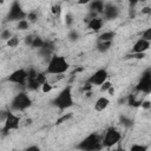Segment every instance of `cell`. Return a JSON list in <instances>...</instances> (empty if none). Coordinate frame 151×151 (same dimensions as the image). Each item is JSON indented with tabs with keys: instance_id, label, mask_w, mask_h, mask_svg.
<instances>
[{
	"instance_id": "1",
	"label": "cell",
	"mask_w": 151,
	"mask_h": 151,
	"mask_svg": "<svg viewBox=\"0 0 151 151\" xmlns=\"http://www.w3.org/2000/svg\"><path fill=\"white\" fill-rule=\"evenodd\" d=\"M70 68V64L63 55H52L47 63L46 73L53 74V76H63L67 70Z\"/></svg>"
},
{
	"instance_id": "2",
	"label": "cell",
	"mask_w": 151,
	"mask_h": 151,
	"mask_svg": "<svg viewBox=\"0 0 151 151\" xmlns=\"http://www.w3.org/2000/svg\"><path fill=\"white\" fill-rule=\"evenodd\" d=\"M77 147L81 151H98L103 147V137L97 133H91L83 139Z\"/></svg>"
},
{
	"instance_id": "3",
	"label": "cell",
	"mask_w": 151,
	"mask_h": 151,
	"mask_svg": "<svg viewBox=\"0 0 151 151\" xmlns=\"http://www.w3.org/2000/svg\"><path fill=\"white\" fill-rule=\"evenodd\" d=\"M53 104L60 109V110H65L68 109L73 105V94H72V87L71 86H66L64 87L59 94L54 98Z\"/></svg>"
},
{
	"instance_id": "4",
	"label": "cell",
	"mask_w": 151,
	"mask_h": 151,
	"mask_svg": "<svg viewBox=\"0 0 151 151\" xmlns=\"http://www.w3.org/2000/svg\"><path fill=\"white\" fill-rule=\"evenodd\" d=\"M32 104V100L29 98V96L26 92H19L12 100L11 103V107L14 111H24L26 109H28Z\"/></svg>"
},
{
	"instance_id": "5",
	"label": "cell",
	"mask_w": 151,
	"mask_h": 151,
	"mask_svg": "<svg viewBox=\"0 0 151 151\" xmlns=\"http://www.w3.org/2000/svg\"><path fill=\"white\" fill-rule=\"evenodd\" d=\"M122 138L120 132L116 127H110L106 130V132L103 136V146L104 147H112L116 145Z\"/></svg>"
},
{
	"instance_id": "6",
	"label": "cell",
	"mask_w": 151,
	"mask_h": 151,
	"mask_svg": "<svg viewBox=\"0 0 151 151\" xmlns=\"http://www.w3.org/2000/svg\"><path fill=\"white\" fill-rule=\"evenodd\" d=\"M27 79H28V72L26 70H24V68L15 70L7 78V80L9 83H13V84H17V85H20V86L26 85Z\"/></svg>"
},
{
	"instance_id": "7",
	"label": "cell",
	"mask_w": 151,
	"mask_h": 151,
	"mask_svg": "<svg viewBox=\"0 0 151 151\" xmlns=\"http://www.w3.org/2000/svg\"><path fill=\"white\" fill-rule=\"evenodd\" d=\"M136 90L140 92L142 94H149L151 93V71H146L142 78L139 79Z\"/></svg>"
},
{
	"instance_id": "8",
	"label": "cell",
	"mask_w": 151,
	"mask_h": 151,
	"mask_svg": "<svg viewBox=\"0 0 151 151\" xmlns=\"http://www.w3.org/2000/svg\"><path fill=\"white\" fill-rule=\"evenodd\" d=\"M27 18V13L22 9V7L20 6L19 2H12L11 7H9V12H8V19L11 21H20L22 19H26Z\"/></svg>"
},
{
	"instance_id": "9",
	"label": "cell",
	"mask_w": 151,
	"mask_h": 151,
	"mask_svg": "<svg viewBox=\"0 0 151 151\" xmlns=\"http://www.w3.org/2000/svg\"><path fill=\"white\" fill-rule=\"evenodd\" d=\"M109 78L107 71L105 68H99L97 70L92 76H90V78L87 79V83H90L92 86H101Z\"/></svg>"
},
{
	"instance_id": "10",
	"label": "cell",
	"mask_w": 151,
	"mask_h": 151,
	"mask_svg": "<svg viewBox=\"0 0 151 151\" xmlns=\"http://www.w3.org/2000/svg\"><path fill=\"white\" fill-rule=\"evenodd\" d=\"M19 123H20V118L19 116H17L13 112H8V116L6 118V120L4 122V126H2V132L7 133L11 130H15L19 127Z\"/></svg>"
},
{
	"instance_id": "11",
	"label": "cell",
	"mask_w": 151,
	"mask_h": 151,
	"mask_svg": "<svg viewBox=\"0 0 151 151\" xmlns=\"http://www.w3.org/2000/svg\"><path fill=\"white\" fill-rule=\"evenodd\" d=\"M150 47H151V42H149V41H146V40L139 38V39L133 44L131 52H132V53H145Z\"/></svg>"
},
{
	"instance_id": "12",
	"label": "cell",
	"mask_w": 151,
	"mask_h": 151,
	"mask_svg": "<svg viewBox=\"0 0 151 151\" xmlns=\"http://www.w3.org/2000/svg\"><path fill=\"white\" fill-rule=\"evenodd\" d=\"M103 14L107 20H113L119 15V8L113 4H105Z\"/></svg>"
},
{
	"instance_id": "13",
	"label": "cell",
	"mask_w": 151,
	"mask_h": 151,
	"mask_svg": "<svg viewBox=\"0 0 151 151\" xmlns=\"http://www.w3.org/2000/svg\"><path fill=\"white\" fill-rule=\"evenodd\" d=\"M88 5H90V11L92 12V18H97L96 14L104 12L105 2H103V1H92Z\"/></svg>"
},
{
	"instance_id": "14",
	"label": "cell",
	"mask_w": 151,
	"mask_h": 151,
	"mask_svg": "<svg viewBox=\"0 0 151 151\" xmlns=\"http://www.w3.org/2000/svg\"><path fill=\"white\" fill-rule=\"evenodd\" d=\"M103 24H104V21H103L101 18H98V17L97 18H91L87 22V28H90L91 31L98 32L103 28Z\"/></svg>"
},
{
	"instance_id": "15",
	"label": "cell",
	"mask_w": 151,
	"mask_h": 151,
	"mask_svg": "<svg viewBox=\"0 0 151 151\" xmlns=\"http://www.w3.org/2000/svg\"><path fill=\"white\" fill-rule=\"evenodd\" d=\"M109 105H110L109 98H106V97H99L96 100V103H94V110L98 111V112H100V111L106 110L109 107Z\"/></svg>"
},
{
	"instance_id": "16",
	"label": "cell",
	"mask_w": 151,
	"mask_h": 151,
	"mask_svg": "<svg viewBox=\"0 0 151 151\" xmlns=\"http://www.w3.org/2000/svg\"><path fill=\"white\" fill-rule=\"evenodd\" d=\"M114 32L113 31H105L103 33L99 34L98 37V42H103V41H113L114 38Z\"/></svg>"
},
{
	"instance_id": "17",
	"label": "cell",
	"mask_w": 151,
	"mask_h": 151,
	"mask_svg": "<svg viewBox=\"0 0 151 151\" xmlns=\"http://www.w3.org/2000/svg\"><path fill=\"white\" fill-rule=\"evenodd\" d=\"M112 47V41H103V42H98L97 44V50L101 53L107 52L110 48Z\"/></svg>"
},
{
	"instance_id": "18",
	"label": "cell",
	"mask_w": 151,
	"mask_h": 151,
	"mask_svg": "<svg viewBox=\"0 0 151 151\" xmlns=\"http://www.w3.org/2000/svg\"><path fill=\"white\" fill-rule=\"evenodd\" d=\"M17 28H18L19 31H26V29H28V28H29V21H28L27 19H22V20L18 21Z\"/></svg>"
},
{
	"instance_id": "19",
	"label": "cell",
	"mask_w": 151,
	"mask_h": 151,
	"mask_svg": "<svg viewBox=\"0 0 151 151\" xmlns=\"http://www.w3.org/2000/svg\"><path fill=\"white\" fill-rule=\"evenodd\" d=\"M45 42L46 41H44L40 37H34V39H33V42H32V45H31V47H33V48H41L44 45H45Z\"/></svg>"
},
{
	"instance_id": "20",
	"label": "cell",
	"mask_w": 151,
	"mask_h": 151,
	"mask_svg": "<svg viewBox=\"0 0 151 151\" xmlns=\"http://www.w3.org/2000/svg\"><path fill=\"white\" fill-rule=\"evenodd\" d=\"M12 37H13V35H12V32H11L8 28H4V29L1 31V34H0L1 40H4V41H8Z\"/></svg>"
},
{
	"instance_id": "21",
	"label": "cell",
	"mask_w": 151,
	"mask_h": 151,
	"mask_svg": "<svg viewBox=\"0 0 151 151\" xmlns=\"http://www.w3.org/2000/svg\"><path fill=\"white\" fill-rule=\"evenodd\" d=\"M19 42H20V39L17 37V35H13L6 44H7V46L8 47H12V48H14V47H17L18 45H19Z\"/></svg>"
},
{
	"instance_id": "22",
	"label": "cell",
	"mask_w": 151,
	"mask_h": 151,
	"mask_svg": "<svg viewBox=\"0 0 151 151\" xmlns=\"http://www.w3.org/2000/svg\"><path fill=\"white\" fill-rule=\"evenodd\" d=\"M40 87H41V92H42V93H50V92L53 90L52 83H48V81H46V83H45L44 85H41Z\"/></svg>"
},
{
	"instance_id": "23",
	"label": "cell",
	"mask_w": 151,
	"mask_h": 151,
	"mask_svg": "<svg viewBox=\"0 0 151 151\" xmlns=\"http://www.w3.org/2000/svg\"><path fill=\"white\" fill-rule=\"evenodd\" d=\"M142 39H144V40L151 42V27H149V28H146L145 31H143V33H142Z\"/></svg>"
},
{
	"instance_id": "24",
	"label": "cell",
	"mask_w": 151,
	"mask_h": 151,
	"mask_svg": "<svg viewBox=\"0 0 151 151\" xmlns=\"http://www.w3.org/2000/svg\"><path fill=\"white\" fill-rule=\"evenodd\" d=\"M67 37H68V39H70L71 41H76V40L79 38V33H78L77 29H71Z\"/></svg>"
},
{
	"instance_id": "25",
	"label": "cell",
	"mask_w": 151,
	"mask_h": 151,
	"mask_svg": "<svg viewBox=\"0 0 151 151\" xmlns=\"http://www.w3.org/2000/svg\"><path fill=\"white\" fill-rule=\"evenodd\" d=\"M130 151H147V149L144 146V145H140V144H133L130 149Z\"/></svg>"
},
{
	"instance_id": "26",
	"label": "cell",
	"mask_w": 151,
	"mask_h": 151,
	"mask_svg": "<svg viewBox=\"0 0 151 151\" xmlns=\"http://www.w3.org/2000/svg\"><path fill=\"white\" fill-rule=\"evenodd\" d=\"M74 22V19H73V15L71 13H67L65 15V24L66 26H72V24Z\"/></svg>"
},
{
	"instance_id": "27",
	"label": "cell",
	"mask_w": 151,
	"mask_h": 151,
	"mask_svg": "<svg viewBox=\"0 0 151 151\" xmlns=\"http://www.w3.org/2000/svg\"><path fill=\"white\" fill-rule=\"evenodd\" d=\"M111 86H113V85H112V83H111L110 80H106V81L100 86V91H101V92H107V91H109V88H110Z\"/></svg>"
},
{
	"instance_id": "28",
	"label": "cell",
	"mask_w": 151,
	"mask_h": 151,
	"mask_svg": "<svg viewBox=\"0 0 151 151\" xmlns=\"http://www.w3.org/2000/svg\"><path fill=\"white\" fill-rule=\"evenodd\" d=\"M29 22L31 21H35L37 19H38V14H37V12H29V13H27V18H26Z\"/></svg>"
},
{
	"instance_id": "29",
	"label": "cell",
	"mask_w": 151,
	"mask_h": 151,
	"mask_svg": "<svg viewBox=\"0 0 151 151\" xmlns=\"http://www.w3.org/2000/svg\"><path fill=\"white\" fill-rule=\"evenodd\" d=\"M140 107L143 110H149L151 109V100H143L142 104H140Z\"/></svg>"
},
{
	"instance_id": "30",
	"label": "cell",
	"mask_w": 151,
	"mask_h": 151,
	"mask_svg": "<svg viewBox=\"0 0 151 151\" xmlns=\"http://www.w3.org/2000/svg\"><path fill=\"white\" fill-rule=\"evenodd\" d=\"M60 12H61V7H60V5H59V4H58V5H54V6L52 7V13H53V14L59 15V14H60Z\"/></svg>"
},
{
	"instance_id": "31",
	"label": "cell",
	"mask_w": 151,
	"mask_h": 151,
	"mask_svg": "<svg viewBox=\"0 0 151 151\" xmlns=\"http://www.w3.org/2000/svg\"><path fill=\"white\" fill-rule=\"evenodd\" d=\"M25 151H40V147L37 146V145H31V146H28Z\"/></svg>"
},
{
	"instance_id": "32",
	"label": "cell",
	"mask_w": 151,
	"mask_h": 151,
	"mask_svg": "<svg viewBox=\"0 0 151 151\" xmlns=\"http://www.w3.org/2000/svg\"><path fill=\"white\" fill-rule=\"evenodd\" d=\"M70 117H71V114H67V116L65 114V116H63V117H61V118H60V119L58 120V124H60V123H63V122H65V120H67V119H68Z\"/></svg>"
},
{
	"instance_id": "33",
	"label": "cell",
	"mask_w": 151,
	"mask_h": 151,
	"mask_svg": "<svg viewBox=\"0 0 151 151\" xmlns=\"http://www.w3.org/2000/svg\"><path fill=\"white\" fill-rule=\"evenodd\" d=\"M107 93H109L110 96H114V93H116V88H114L113 86H111V87L109 88V91H107Z\"/></svg>"
}]
</instances>
